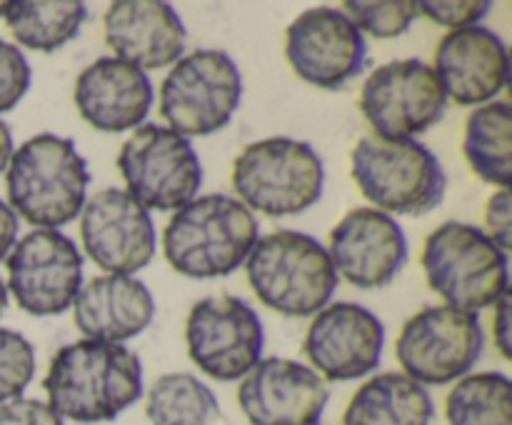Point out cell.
<instances>
[{"mask_svg": "<svg viewBox=\"0 0 512 425\" xmlns=\"http://www.w3.org/2000/svg\"><path fill=\"white\" fill-rule=\"evenodd\" d=\"M43 388L63 420L110 423L143 395V363L123 343L78 340L53 355Z\"/></svg>", "mask_w": 512, "mask_h": 425, "instance_id": "cell-1", "label": "cell"}, {"mask_svg": "<svg viewBox=\"0 0 512 425\" xmlns=\"http://www.w3.org/2000/svg\"><path fill=\"white\" fill-rule=\"evenodd\" d=\"M258 243V220L238 198L200 195L175 210L163 233L165 260L185 278H225Z\"/></svg>", "mask_w": 512, "mask_h": 425, "instance_id": "cell-2", "label": "cell"}, {"mask_svg": "<svg viewBox=\"0 0 512 425\" xmlns=\"http://www.w3.org/2000/svg\"><path fill=\"white\" fill-rule=\"evenodd\" d=\"M88 163L70 138L38 133L13 150L5 175L10 210L35 228L58 230L85 205Z\"/></svg>", "mask_w": 512, "mask_h": 425, "instance_id": "cell-3", "label": "cell"}, {"mask_svg": "<svg viewBox=\"0 0 512 425\" xmlns=\"http://www.w3.org/2000/svg\"><path fill=\"white\" fill-rule=\"evenodd\" d=\"M245 270L260 303L288 318L320 313L340 280L328 248L300 230H273L258 238Z\"/></svg>", "mask_w": 512, "mask_h": 425, "instance_id": "cell-4", "label": "cell"}, {"mask_svg": "<svg viewBox=\"0 0 512 425\" xmlns=\"http://www.w3.org/2000/svg\"><path fill=\"white\" fill-rule=\"evenodd\" d=\"M240 203L270 218L300 215L323 198L325 165L305 140L265 138L245 145L233 160Z\"/></svg>", "mask_w": 512, "mask_h": 425, "instance_id": "cell-5", "label": "cell"}, {"mask_svg": "<svg viewBox=\"0 0 512 425\" xmlns=\"http://www.w3.org/2000/svg\"><path fill=\"white\" fill-rule=\"evenodd\" d=\"M350 173L373 208L388 215L430 213L443 203L448 188L438 155L418 140L365 135L350 153Z\"/></svg>", "mask_w": 512, "mask_h": 425, "instance_id": "cell-6", "label": "cell"}, {"mask_svg": "<svg viewBox=\"0 0 512 425\" xmlns=\"http://www.w3.org/2000/svg\"><path fill=\"white\" fill-rule=\"evenodd\" d=\"M428 285L450 308L478 313L508 290V253L483 228L448 220L428 235L420 258Z\"/></svg>", "mask_w": 512, "mask_h": 425, "instance_id": "cell-7", "label": "cell"}, {"mask_svg": "<svg viewBox=\"0 0 512 425\" xmlns=\"http://www.w3.org/2000/svg\"><path fill=\"white\" fill-rule=\"evenodd\" d=\"M243 98V75L225 50L183 55L160 85V115L183 138H205L233 120Z\"/></svg>", "mask_w": 512, "mask_h": 425, "instance_id": "cell-8", "label": "cell"}, {"mask_svg": "<svg viewBox=\"0 0 512 425\" xmlns=\"http://www.w3.org/2000/svg\"><path fill=\"white\" fill-rule=\"evenodd\" d=\"M118 170L128 193L148 210H180L198 198L203 185V165L193 143L168 125L135 128L120 148Z\"/></svg>", "mask_w": 512, "mask_h": 425, "instance_id": "cell-9", "label": "cell"}, {"mask_svg": "<svg viewBox=\"0 0 512 425\" xmlns=\"http://www.w3.org/2000/svg\"><path fill=\"white\" fill-rule=\"evenodd\" d=\"M485 335L478 313L428 305L405 320L395 340L403 373L420 385H448L465 378L483 355Z\"/></svg>", "mask_w": 512, "mask_h": 425, "instance_id": "cell-10", "label": "cell"}, {"mask_svg": "<svg viewBox=\"0 0 512 425\" xmlns=\"http://www.w3.org/2000/svg\"><path fill=\"white\" fill-rule=\"evenodd\" d=\"M448 98L433 68L418 58L385 63L360 90V113L378 138L415 140L443 120Z\"/></svg>", "mask_w": 512, "mask_h": 425, "instance_id": "cell-11", "label": "cell"}, {"mask_svg": "<svg viewBox=\"0 0 512 425\" xmlns=\"http://www.w3.org/2000/svg\"><path fill=\"white\" fill-rule=\"evenodd\" d=\"M188 355L220 383L240 380L260 363L265 328L260 315L235 295H210L190 308L185 320Z\"/></svg>", "mask_w": 512, "mask_h": 425, "instance_id": "cell-12", "label": "cell"}, {"mask_svg": "<svg viewBox=\"0 0 512 425\" xmlns=\"http://www.w3.org/2000/svg\"><path fill=\"white\" fill-rule=\"evenodd\" d=\"M15 303L35 318L60 315L83 288V255L60 230L38 228L23 235L5 258Z\"/></svg>", "mask_w": 512, "mask_h": 425, "instance_id": "cell-13", "label": "cell"}, {"mask_svg": "<svg viewBox=\"0 0 512 425\" xmlns=\"http://www.w3.org/2000/svg\"><path fill=\"white\" fill-rule=\"evenodd\" d=\"M285 58L305 83L340 90L363 73L368 43L343 10L318 5L288 25Z\"/></svg>", "mask_w": 512, "mask_h": 425, "instance_id": "cell-14", "label": "cell"}, {"mask_svg": "<svg viewBox=\"0 0 512 425\" xmlns=\"http://www.w3.org/2000/svg\"><path fill=\"white\" fill-rule=\"evenodd\" d=\"M80 238L88 258L105 273L133 275L155 255L153 215L120 188H105L85 200Z\"/></svg>", "mask_w": 512, "mask_h": 425, "instance_id": "cell-15", "label": "cell"}, {"mask_svg": "<svg viewBox=\"0 0 512 425\" xmlns=\"http://www.w3.org/2000/svg\"><path fill=\"white\" fill-rule=\"evenodd\" d=\"M383 345L385 325L373 310L358 303H333L315 313L303 353L315 373L343 383L373 373L383 358Z\"/></svg>", "mask_w": 512, "mask_h": 425, "instance_id": "cell-16", "label": "cell"}, {"mask_svg": "<svg viewBox=\"0 0 512 425\" xmlns=\"http://www.w3.org/2000/svg\"><path fill=\"white\" fill-rule=\"evenodd\" d=\"M330 260L355 288H385L408 263V238L393 215L353 208L330 230Z\"/></svg>", "mask_w": 512, "mask_h": 425, "instance_id": "cell-17", "label": "cell"}, {"mask_svg": "<svg viewBox=\"0 0 512 425\" xmlns=\"http://www.w3.org/2000/svg\"><path fill=\"white\" fill-rule=\"evenodd\" d=\"M330 393L310 365L265 358L238 388V405L250 425H318Z\"/></svg>", "mask_w": 512, "mask_h": 425, "instance_id": "cell-18", "label": "cell"}, {"mask_svg": "<svg viewBox=\"0 0 512 425\" xmlns=\"http://www.w3.org/2000/svg\"><path fill=\"white\" fill-rule=\"evenodd\" d=\"M433 73L448 100L458 105L493 103L508 85V45L483 25L450 30L435 48Z\"/></svg>", "mask_w": 512, "mask_h": 425, "instance_id": "cell-19", "label": "cell"}, {"mask_svg": "<svg viewBox=\"0 0 512 425\" xmlns=\"http://www.w3.org/2000/svg\"><path fill=\"white\" fill-rule=\"evenodd\" d=\"M75 108L100 133H125L143 125L153 108V80L133 63L105 55L75 80Z\"/></svg>", "mask_w": 512, "mask_h": 425, "instance_id": "cell-20", "label": "cell"}, {"mask_svg": "<svg viewBox=\"0 0 512 425\" xmlns=\"http://www.w3.org/2000/svg\"><path fill=\"white\" fill-rule=\"evenodd\" d=\"M105 43L115 58L135 68L160 70L185 53V25L163 0H118L105 10Z\"/></svg>", "mask_w": 512, "mask_h": 425, "instance_id": "cell-21", "label": "cell"}, {"mask_svg": "<svg viewBox=\"0 0 512 425\" xmlns=\"http://www.w3.org/2000/svg\"><path fill=\"white\" fill-rule=\"evenodd\" d=\"M153 318V293L135 275H98L73 300L75 328L85 340L123 343L143 333Z\"/></svg>", "mask_w": 512, "mask_h": 425, "instance_id": "cell-22", "label": "cell"}, {"mask_svg": "<svg viewBox=\"0 0 512 425\" xmlns=\"http://www.w3.org/2000/svg\"><path fill=\"white\" fill-rule=\"evenodd\" d=\"M435 403L428 388L405 373H380L350 398L343 425H430Z\"/></svg>", "mask_w": 512, "mask_h": 425, "instance_id": "cell-23", "label": "cell"}, {"mask_svg": "<svg viewBox=\"0 0 512 425\" xmlns=\"http://www.w3.org/2000/svg\"><path fill=\"white\" fill-rule=\"evenodd\" d=\"M3 20L23 48L53 53L78 35L88 20L80 0H13L3 3Z\"/></svg>", "mask_w": 512, "mask_h": 425, "instance_id": "cell-24", "label": "cell"}, {"mask_svg": "<svg viewBox=\"0 0 512 425\" xmlns=\"http://www.w3.org/2000/svg\"><path fill=\"white\" fill-rule=\"evenodd\" d=\"M463 153L480 180L510 188L512 180V110L505 100H493L468 115Z\"/></svg>", "mask_w": 512, "mask_h": 425, "instance_id": "cell-25", "label": "cell"}, {"mask_svg": "<svg viewBox=\"0 0 512 425\" xmlns=\"http://www.w3.org/2000/svg\"><path fill=\"white\" fill-rule=\"evenodd\" d=\"M150 425H220L223 410L203 380L190 373H165L145 398Z\"/></svg>", "mask_w": 512, "mask_h": 425, "instance_id": "cell-26", "label": "cell"}, {"mask_svg": "<svg viewBox=\"0 0 512 425\" xmlns=\"http://www.w3.org/2000/svg\"><path fill=\"white\" fill-rule=\"evenodd\" d=\"M448 425H512V383L488 370L460 378L445 398Z\"/></svg>", "mask_w": 512, "mask_h": 425, "instance_id": "cell-27", "label": "cell"}, {"mask_svg": "<svg viewBox=\"0 0 512 425\" xmlns=\"http://www.w3.org/2000/svg\"><path fill=\"white\" fill-rule=\"evenodd\" d=\"M343 13L348 15L350 23L373 38H398L408 33L410 25L420 15L415 0H373V3H360V0H348L343 5Z\"/></svg>", "mask_w": 512, "mask_h": 425, "instance_id": "cell-28", "label": "cell"}, {"mask_svg": "<svg viewBox=\"0 0 512 425\" xmlns=\"http://www.w3.org/2000/svg\"><path fill=\"white\" fill-rule=\"evenodd\" d=\"M35 375V348L23 333L0 328V405L20 398Z\"/></svg>", "mask_w": 512, "mask_h": 425, "instance_id": "cell-29", "label": "cell"}, {"mask_svg": "<svg viewBox=\"0 0 512 425\" xmlns=\"http://www.w3.org/2000/svg\"><path fill=\"white\" fill-rule=\"evenodd\" d=\"M33 83V70L18 45L0 40V113L13 110Z\"/></svg>", "mask_w": 512, "mask_h": 425, "instance_id": "cell-30", "label": "cell"}, {"mask_svg": "<svg viewBox=\"0 0 512 425\" xmlns=\"http://www.w3.org/2000/svg\"><path fill=\"white\" fill-rule=\"evenodd\" d=\"M418 10L443 28L463 30L478 25L493 10V3L490 0H453V3L423 0V3H418Z\"/></svg>", "mask_w": 512, "mask_h": 425, "instance_id": "cell-31", "label": "cell"}, {"mask_svg": "<svg viewBox=\"0 0 512 425\" xmlns=\"http://www.w3.org/2000/svg\"><path fill=\"white\" fill-rule=\"evenodd\" d=\"M0 425H63V418L43 400L15 398L0 405Z\"/></svg>", "mask_w": 512, "mask_h": 425, "instance_id": "cell-32", "label": "cell"}, {"mask_svg": "<svg viewBox=\"0 0 512 425\" xmlns=\"http://www.w3.org/2000/svg\"><path fill=\"white\" fill-rule=\"evenodd\" d=\"M485 233L490 240L498 243V248H503L505 253L510 250L512 243V205H510V188H500L498 193H493V198L488 200V208H485Z\"/></svg>", "mask_w": 512, "mask_h": 425, "instance_id": "cell-33", "label": "cell"}, {"mask_svg": "<svg viewBox=\"0 0 512 425\" xmlns=\"http://www.w3.org/2000/svg\"><path fill=\"white\" fill-rule=\"evenodd\" d=\"M495 308V318H493V340L498 353L503 355L505 360L512 358V348H510V290H505L503 295L498 298V303L493 305Z\"/></svg>", "mask_w": 512, "mask_h": 425, "instance_id": "cell-34", "label": "cell"}, {"mask_svg": "<svg viewBox=\"0 0 512 425\" xmlns=\"http://www.w3.org/2000/svg\"><path fill=\"white\" fill-rule=\"evenodd\" d=\"M15 238H18V215L10 210L8 203L0 200V260L8 258L13 250Z\"/></svg>", "mask_w": 512, "mask_h": 425, "instance_id": "cell-35", "label": "cell"}, {"mask_svg": "<svg viewBox=\"0 0 512 425\" xmlns=\"http://www.w3.org/2000/svg\"><path fill=\"white\" fill-rule=\"evenodd\" d=\"M13 133H10V125L0 118V173L8 168L10 155H13Z\"/></svg>", "mask_w": 512, "mask_h": 425, "instance_id": "cell-36", "label": "cell"}, {"mask_svg": "<svg viewBox=\"0 0 512 425\" xmlns=\"http://www.w3.org/2000/svg\"><path fill=\"white\" fill-rule=\"evenodd\" d=\"M5 308H8V288H5V283L0 280V318H3Z\"/></svg>", "mask_w": 512, "mask_h": 425, "instance_id": "cell-37", "label": "cell"}, {"mask_svg": "<svg viewBox=\"0 0 512 425\" xmlns=\"http://www.w3.org/2000/svg\"><path fill=\"white\" fill-rule=\"evenodd\" d=\"M0 18H3V3H0Z\"/></svg>", "mask_w": 512, "mask_h": 425, "instance_id": "cell-38", "label": "cell"}]
</instances>
